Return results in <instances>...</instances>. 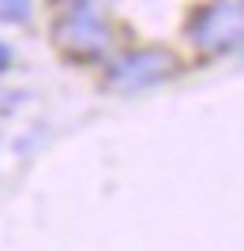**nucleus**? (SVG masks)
<instances>
[{
	"label": "nucleus",
	"mask_w": 244,
	"mask_h": 251,
	"mask_svg": "<svg viewBox=\"0 0 244 251\" xmlns=\"http://www.w3.org/2000/svg\"><path fill=\"white\" fill-rule=\"evenodd\" d=\"M53 42L72 60H94L98 52H106L109 34L102 26V19H98V11L86 0H72L60 11V19L53 23Z\"/></svg>",
	"instance_id": "1"
},
{
	"label": "nucleus",
	"mask_w": 244,
	"mask_h": 251,
	"mask_svg": "<svg viewBox=\"0 0 244 251\" xmlns=\"http://www.w3.org/2000/svg\"><path fill=\"white\" fill-rule=\"evenodd\" d=\"M173 72H177L173 52H165V49H139V52H132V56H124L120 64H113L109 86H117V90H143V86L162 83V79L173 75Z\"/></svg>",
	"instance_id": "2"
},
{
	"label": "nucleus",
	"mask_w": 244,
	"mask_h": 251,
	"mask_svg": "<svg viewBox=\"0 0 244 251\" xmlns=\"http://www.w3.org/2000/svg\"><path fill=\"white\" fill-rule=\"evenodd\" d=\"M191 38L199 45H211V49L237 45V38H241V8L237 4H211V8L195 11Z\"/></svg>",
	"instance_id": "3"
},
{
	"label": "nucleus",
	"mask_w": 244,
	"mask_h": 251,
	"mask_svg": "<svg viewBox=\"0 0 244 251\" xmlns=\"http://www.w3.org/2000/svg\"><path fill=\"white\" fill-rule=\"evenodd\" d=\"M34 0H0V23H27Z\"/></svg>",
	"instance_id": "4"
},
{
	"label": "nucleus",
	"mask_w": 244,
	"mask_h": 251,
	"mask_svg": "<svg viewBox=\"0 0 244 251\" xmlns=\"http://www.w3.org/2000/svg\"><path fill=\"white\" fill-rule=\"evenodd\" d=\"M8 56H11V52L4 49V45H0V68H4V64H8Z\"/></svg>",
	"instance_id": "5"
}]
</instances>
